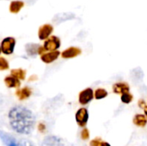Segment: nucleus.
I'll list each match as a JSON object with an SVG mask.
<instances>
[{
	"label": "nucleus",
	"instance_id": "nucleus-18",
	"mask_svg": "<svg viewBox=\"0 0 147 146\" xmlns=\"http://www.w3.org/2000/svg\"><path fill=\"white\" fill-rule=\"evenodd\" d=\"M11 75L18 78L19 80H23L26 76V71L22 69H14L11 71Z\"/></svg>",
	"mask_w": 147,
	"mask_h": 146
},
{
	"label": "nucleus",
	"instance_id": "nucleus-19",
	"mask_svg": "<svg viewBox=\"0 0 147 146\" xmlns=\"http://www.w3.org/2000/svg\"><path fill=\"white\" fill-rule=\"evenodd\" d=\"M121 100L123 103L125 104H129L132 102V101L134 100V96L129 92H126V93H123L121 94Z\"/></svg>",
	"mask_w": 147,
	"mask_h": 146
},
{
	"label": "nucleus",
	"instance_id": "nucleus-25",
	"mask_svg": "<svg viewBox=\"0 0 147 146\" xmlns=\"http://www.w3.org/2000/svg\"><path fill=\"white\" fill-rule=\"evenodd\" d=\"M100 146H111L109 143H107V142H103V143H101V145Z\"/></svg>",
	"mask_w": 147,
	"mask_h": 146
},
{
	"label": "nucleus",
	"instance_id": "nucleus-1",
	"mask_svg": "<svg viewBox=\"0 0 147 146\" xmlns=\"http://www.w3.org/2000/svg\"><path fill=\"white\" fill-rule=\"evenodd\" d=\"M9 120L11 128L19 134H29L35 125V117L28 108L17 106L10 109Z\"/></svg>",
	"mask_w": 147,
	"mask_h": 146
},
{
	"label": "nucleus",
	"instance_id": "nucleus-7",
	"mask_svg": "<svg viewBox=\"0 0 147 146\" xmlns=\"http://www.w3.org/2000/svg\"><path fill=\"white\" fill-rule=\"evenodd\" d=\"M41 146H64V143L61 139L57 136H47L42 141Z\"/></svg>",
	"mask_w": 147,
	"mask_h": 146
},
{
	"label": "nucleus",
	"instance_id": "nucleus-21",
	"mask_svg": "<svg viewBox=\"0 0 147 146\" xmlns=\"http://www.w3.org/2000/svg\"><path fill=\"white\" fill-rule=\"evenodd\" d=\"M81 135H82V139H89V137H90V133H89V131H88V129H84L83 131H82V133H81Z\"/></svg>",
	"mask_w": 147,
	"mask_h": 146
},
{
	"label": "nucleus",
	"instance_id": "nucleus-20",
	"mask_svg": "<svg viewBox=\"0 0 147 146\" xmlns=\"http://www.w3.org/2000/svg\"><path fill=\"white\" fill-rule=\"evenodd\" d=\"M9 68V63L4 58H0V71H4Z\"/></svg>",
	"mask_w": 147,
	"mask_h": 146
},
{
	"label": "nucleus",
	"instance_id": "nucleus-3",
	"mask_svg": "<svg viewBox=\"0 0 147 146\" xmlns=\"http://www.w3.org/2000/svg\"><path fill=\"white\" fill-rule=\"evenodd\" d=\"M16 40L13 37H7L3 40L1 43V49L4 54H11L14 52Z\"/></svg>",
	"mask_w": 147,
	"mask_h": 146
},
{
	"label": "nucleus",
	"instance_id": "nucleus-8",
	"mask_svg": "<svg viewBox=\"0 0 147 146\" xmlns=\"http://www.w3.org/2000/svg\"><path fill=\"white\" fill-rule=\"evenodd\" d=\"M53 31V27L51 24H44L42 25L38 32V35H39V39L40 40H47Z\"/></svg>",
	"mask_w": 147,
	"mask_h": 146
},
{
	"label": "nucleus",
	"instance_id": "nucleus-22",
	"mask_svg": "<svg viewBox=\"0 0 147 146\" xmlns=\"http://www.w3.org/2000/svg\"><path fill=\"white\" fill-rule=\"evenodd\" d=\"M19 146H34L33 144L28 140H22L21 142H19Z\"/></svg>",
	"mask_w": 147,
	"mask_h": 146
},
{
	"label": "nucleus",
	"instance_id": "nucleus-4",
	"mask_svg": "<svg viewBox=\"0 0 147 146\" xmlns=\"http://www.w3.org/2000/svg\"><path fill=\"white\" fill-rule=\"evenodd\" d=\"M94 98V91L91 88H87L82 90L78 95V102L81 105H86Z\"/></svg>",
	"mask_w": 147,
	"mask_h": 146
},
{
	"label": "nucleus",
	"instance_id": "nucleus-12",
	"mask_svg": "<svg viewBox=\"0 0 147 146\" xmlns=\"http://www.w3.org/2000/svg\"><path fill=\"white\" fill-rule=\"evenodd\" d=\"M0 137L6 146H19V143L16 140V139L9 136V134L0 133Z\"/></svg>",
	"mask_w": 147,
	"mask_h": 146
},
{
	"label": "nucleus",
	"instance_id": "nucleus-17",
	"mask_svg": "<svg viewBox=\"0 0 147 146\" xmlns=\"http://www.w3.org/2000/svg\"><path fill=\"white\" fill-rule=\"evenodd\" d=\"M107 96H108V91L105 89H102V88H98L94 92V97L96 100L103 99V98L107 97Z\"/></svg>",
	"mask_w": 147,
	"mask_h": 146
},
{
	"label": "nucleus",
	"instance_id": "nucleus-9",
	"mask_svg": "<svg viewBox=\"0 0 147 146\" xmlns=\"http://www.w3.org/2000/svg\"><path fill=\"white\" fill-rule=\"evenodd\" d=\"M112 89H113V92L115 94H117V95H121L123 93H126V92H129L130 91V86L126 82L115 83L113 85Z\"/></svg>",
	"mask_w": 147,
	"mask_h": 146
},
{
	"label": "nucleus",
	"instance_id": "nucleus-23",
	"mask_svg": "<svg viewBox=\"0 0 147 146\" xmlns=\"http://www.w3.org/2000/svg\"><path fill=\"white\" fill-rule=\"evenodd\" d=\"M100 141L101 140L99 139H96L92 140L90 142V146H100V145H101V142Z\"/></svg>",
	"mask_w": 147,
	"mask_h": 146
},
{
	"label": "nucleus",
	"instance_id": "nucleus-11",
	"mask_svg": "<svg viewBox=\"0 0 147 146\" xmlns=\"http://www.w3.org/2000/svg\"><path fill=\"white\" fill-rule=\"evenodd\" d=\"M60 55V52L56 50V51H50L47 53H43L40 57L41 60L46 63V64H50L53 61H55L59 56Z\"/></svg>",
	"mask_w": 147,
	"mask_h": 146
},
{
	"label": "nucleus",
	"instance_id": "nucleus-27",
	"mask_svg": "<svg viewBox=\"0 0 147 146\" xmlns=\"http://www.w3.org/2000/svg\"><path fill=\"white\" fill-rule=\"evenodd\" d=\"M1 51H2V49H1V46H0V53H1Z\"/></svg>",
	"mask_w": 147,
	"mask_h": 146
},
{
	"label": "nucleus",
	"instance_id": "nucleus-26",
	"mask_svg": "<svg viewBox=\"0 0 147 146\" xmlns=\"http://www.w3.org/2000/svg\"><path fill=\"white\" fill-rule=\"evenodd\" d=\"M144 111H145V114H146V116L147 117V105L144 108Z\"/></svg>",
	"mask_w": 147,
	"mask_h": 146
},
{
	"label": "nucleus",
	"instance_id": "nucleus-5",
	"mask_svg": "<svg viewBox=\"0 0 147 146\" xmlns=\"http://www.w3.org/2000/svg\"><path fill=\"white\" fill-rule=\"evenodd\" d=\"M89 120V113L88 110L84 108L78 109L76 113V120L80 126H86Z\"/></svg>",
	"mask_w": 147,
	"mask_h": 146
},
{
	"label": "nucleus",
	"instance_id": "nucleus-24",
	"mask_svg": "<svg viewBox=\"0 0 147 146\" xmlns=\"http://www.w3.org/2000/svg\"><path fill=\"white\" fill-rule=\"evenodd\" d=\"M139 106H140V108H144L146 106V102H145V101H144L143 99H141V100L139 101Z\"/></svg>",
	"mask_w": 147,
	"mask_h": 146
},
{
	"label": "nucleus",
	"instance_id": "nucleus-14",
	"mask_svg": "<svg viewBox=\"0 0 147 146\" xmlns=\"http://www.w3.org/2000/svg\"><path fill=\"white\" fill-rule=\"evenodd\" d=\"M24 5V3L22 1H13L10 3V5H9V11L11 13H18L22 8L23 7Z\"/></svg>",
	"mask_w": 147,
	"mask_h": 146
},
{
	"label": "nucleus",
	"instance_id": "nucleus-6",
	"mask_svg": "<svg viewBox=\"0 0 147 146\" xmlns=\"http://www.w3.org/2000/svg\"><path fill=\"white\" fill-rule=\"evenodd\" d=\"M81 53H82L81 48L77 47V46H71L62 52L61 57L64 59H72V58L79 56Z\"/></svg>",
	"mask_w": 147,
	"mask_h": 146
},
{
	"label": "nucleus",
	"instance_id": "nucleus-15",
	"mask_svg": "<svg viewBox=\"0 0 147 146\" xmlns=\"http://www.w3.org/2000/svg\"><path fill=\"white\" fill-rule=\"evenodd\" d=\"M134 123L137 126H140V127H144L147 123V120L145 115L143 114H136L134 117Z\"/></svg>",
	"mask_w": 147,
	"mask_h": 146
},
{
	"label": "nucleus",
	"instance_id": "nucleus-10",
	"mask_svg": "<svg viewBox=\"0 0 147 146\" xmlns=\"http://www.w3.org/2000/svg\"><path fill=\"white\" fill-rule=\"evenodd\" d=\"M26 50H27V52L28 53V55L30 56H34L36 54H42L45 50L44 46H40V45L38 44H28L26 46Z\"/></svg>",
	"mask_w": 147,
	"mask_h": 146
},
{
	"label": "nucleus",
	"instance_id": "nucleus-16",
	"mask_svg": "<svg viewBox=\"0 0 147 146\" xmlns=\"http://www.w3.org/2000/svg\"><path fill=\"white\" fill-rule=\"evenodd\" d=\"M16 95L19 97V99H21V100L27 99L31 96V89L28 87H25V88H23L22 89L17 90Z\"/></svg>",
	"mask_w": 147,
	"mask_h": 146
},
{
	"label": "nucleus",
	"instance_id": "nucleus-2",
	"mask_svg": "<svg viewBox=\"0 0 147 146\" xmlns=\"http://www.w3.org/2000/svg\"><path fill=\"white\" fill-rule=\"evenodd\" d=\"M60 39L57 36L48 37L44 42V48L46 51H56L60 47Z\"/></svg>",
	"mask_w": 147,
	"mask_h": 146
},
{
	"label": "nucleus",
	"instance_id": "nucleus-13",
	"mask_svg": "<svg viewBox=\"0 0 147 146\" xmlns=\"http://www.w3.org/2000/svg\"><path fill=\"white\" fill-rule=\"evenodd\" d=\"M4 83L7 85V87H9V88H17L21 85L20 80L12 75L6 77L4 79Z\"/></svg>",
	"mask_w": 147,
	"mask_h": 146
}]
</instances>
